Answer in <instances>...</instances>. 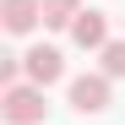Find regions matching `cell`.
<instances>
[{
  "mask_svg": "<svg viewBox=\"0 0 125 125\" xmlns=\"http://www.w3.org/2000/svg\"><path fill=\"white\" fill-rule=\"evenodd\" d=\"M0 120L6 125H44L49 120V103L38 82H16V87H0Z\"/></svg>",
  "mask_w": 125,
  "mask_h": 125,
  "instance_id": "cell-1",
  "label": "cell"
},
{
  "mask_svg": "<svg viewBox=\"0 0 125 125\" xmlns=\"http://www.w3.org/2000/svg\"><path fill=\"white\" fill-rule=\"evenodd\" d=\"M82 11H87L82 0H44V27H54V33H71Z\"/></svg>",
  "mask_w": 125,
  "mask_h": 125,
  "instance_id": "cell-6",
  "label": "cell"
},
{
  "mask_svg": "<svg viewBox=\"0 0 125 125\" xmlns=\"http://www.w3.org/2000/svg\"><path fill=\"white\" fill-rule=\"evenodd\" d=\"M22 71H27V82H38V87H54V82L65 76V54L54 44H33L22 54Z\"/></svg>",
  "mask_w": 125,
  "mask_h": 125,
  "instance_id": "cell-3",
  "label": "cell"
},
{
  "mask_svg": "<svg viewBox=\"0 0 125 125\" xmlns=\"http://www.w3.org/2000/svg\"><path fill=\"white\" fill-rule=\"evenodd\" d=\"M71 109L76 114H103L109 109V76L103 71H87V76H71Z\"/></svg>",
  "mask_w": 125,
  "mask_h": 125,
  "instance_id": "cell-2",
  "label": "cell"
},
{
  "mask_svg": "<svg viewBox=\"0 0 125 125\" xmlns=\"http://www.w3.org/2000/svg\"><path fill=\"white\" fill-rule=\"evenodd\" d=\"M38 22H44V0H0V27L11 38H27Z\"/></svg>",
  "mask_w": 125,
  "mask_h": 125,
  "instance_id": "cell-4",
  "label": "cell"
},
{
  "mask_svg": "<svg viewBox=\"0 0 125 125\" xmlns=\"http://www.w3.org/2000/svg\"><path fill=\"white\" fill-rule=\"evenodd\" d=\"M71 44L98 54L103 44H109V11H93V6H87V11L76 16V27H71Z\"/></svg>",
  "mask_w": 125,
  "mask_h": 125,
  "instance_id": "cell-5",
  "label": "cell"
},
{
  "mask_svg": "<svg viewBox=\"0 0 125 125\" xmlns=\"http://www.w3.org/2000/svg\"><path fill=\"white\" fill-rule=\"evenodd\" d=\"M98 60H103L98 71L109 76V82H120V76H125V38H109V44L98 49Z\"/></svg>",
  "mask_w": 125,
  "mask_h": 125,
  "instance_id": "cell-7",
  "label": "cell"
}]
</instances>
